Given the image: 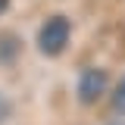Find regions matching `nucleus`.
Here are the masks:
<instances>
[{
    "instance_id": "nucleus-1",
    "label": "nucleus",
    "mask_w": 125,
    "mask_h": 125,
    "mask_svg": "<svg viewBox=\"0 0 125 125\" xmlns=\"http://www.w3.org/2000/svg\"><path fill=\"white\" fill-rule=\"evenodd\" d=\"M69 41H72V22H69V16L53 13V16H47L41 22V28H38V50L44 56L53 60V56L66 53Z\"/></svg>"
},
{
    "instance_id": "nucleus-2",
    "label": "nucleus",
    "mask_w": 125,
    "mask_h": 125,
    "mask_svg": "<svg viewBox=\"0 0 125 125\" xmlns=\"http://www.w3.org/2000/svg\"><path fill=\"white\" fill-rule=\"evenodd\" d=\"M109 91V72L106 69H97V66H91V69H84L81 75H78V84H75V97L81 106H94L103 94Z\"/></svg>"
},
{
    "instance_id": "nucleus-3",
    "label": "nucleus",
    "mask_w": 125,
    "mask_h": 125,
    "mask_svg": "<svg viewBox=\"0 0 125 125\" xmlns=\"http://www.w3.org/2000/svg\"><path fill=\"white\" fill-rule=\"evenodd\" d=\"M22 56V41H19V34H0V62L3 66H10Z\"/></svg>"
},
{
    "instance_id": "nucleus-4",
    "label": "nucleus",
    "mask_w": 125,
    "mask_h": 125,
    "mask_svg": "<svg viewBox=\"0 0 125 125\" xmlns=\"http://www.w3.org/2000/svg\"><path fill=\"white\" fill-rule=\"evenodd\" d=\"M109 103H113V113H116V116H125V75L119 78V84L113 88V97H109Z\"/></svg>"
},
{
    "instance_id": "nucleus-5",
    "label": "nucleus",
    "mask_w": 125,
    "mask_h": 125,
    "mask_svg": "<svg viewBox=\"0 0 125 125\" xmlns=\"http://www.w3.org/2000/svg\"><path fill=\"white\" fill-rule=\"evenodd\" d=\"M10 116H13V100H10L6 94H0V125L10 122Z\"/></svg>"
},
{
    "instance_id": "nucleus-6",
    "label": "nucleus",
    "mask_w": 125,
    "mask_h": 125,
    "mask_svg": "<svg viewBox=\"0 0 125 125\" xmlns=\"http://www.w3.org/2000/svg\"><path fill=\"white\" fill-rule=\"evenodd\" d=\"M10 3H13V0H0V16L6 13V10H10Z\"/></svg>"
}]
</instances>
